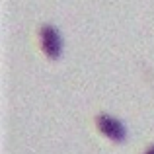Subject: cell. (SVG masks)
Listing matches in <instances>:
<instances>
[{
    "label": "cell",
    "mask_w": 154,
    "mask_h": 154,
    "mask_svg": "<svg viewBox=\"0 0 154 154\" xmlns=\"http://www.w3.org/2000/svg\"><path fill=\"white\" fill-rule=\"evenodd\" d=\"M41 49L49 59H59L63 53V37L53 26H43L41 27Z\"/></svg>",
    "instance_id": "cell-1"
},
{
    "label": "cell",
    "mask_w": 154,
    "mask_h": 154,
    "mask_svg": "<svg viewBox=\"0 0 154 154\" xmlns=\"http://www.w3.org/2000/svg\"><path fill=\"white\" fill-rule=\"evenodd\" d=\"M96 123H98V129L107 137V139L115 140V143H123V140L127 139V129H125V125L121 123L117 117L100 115L98 119H96Z\"/></svg>",
    "instance_id": "cell-2"
},
{
    "label": "cell",
    "mask_w": 154,
    "mask_h": 154,
    "mask_svg": "<svg viewBox=\"0 0 154 154\" xmlns=\"http://www.w3.org/2000/svg\"><path fill=\"white\" fill-rule=\"evenodd\" d=\"M146 154H154V146H152V148H148V150H146Z\"/></svg>",
    "instance_id": "cell-3"
}]
</instances>
